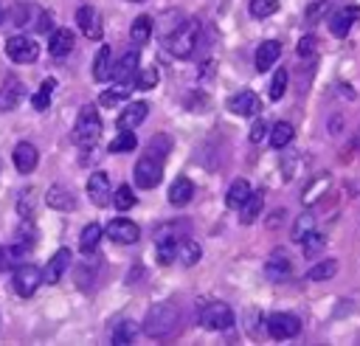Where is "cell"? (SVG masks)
I'll return each mask as SVG.
<instances>
[{"mask_svg":"<svg viewBox=\"0 0 360 346\" xmlns=\"http://www.w3.org/2000/svg\"><path fill=\"white\" fill-rule=\"evenodd\" d=\"M248 194H250V186H248V180H233V183L228 186V194H225V205H228V208H239V205L248 200Z\"/></svg>","mask_w":360,"mask_h":346,"instance_id":"cell-31","label":"cell"},{"mask_svg":"<svg viewBox=\"0 0 360 346\" xmlns=\"http://www.w3.org/2000/svg\"><path fill=\"white\" fill-rule=\"evenodd\" d=\"M335 273H338V262H335V259H326V262H318L315 267H309L307 278H309V281H326V278H332Z\"/></svg>","mask_w":360,"mask_h":346,"instance_id":"cell-38","label":"cell"},{"mask_svg":"<svg viewBox=\"0 0 360 346\" xmlns=\"http://www.w3.org/2000/svg\"><path fill=\"white\" fill-rule=\"evenodd\" d=\"M329 6H332V0H321V3L307 6V20H309V23H315V20H318V17H321V14H323Z\"/></svg>","mask_w":360,"mask_h":346,"instance_id":"cell-48","label":"cell"},{"mask_svg":"<svg viewBox=\"0 0 360 346\" xmlns=\"http://www.w3.org/2000/svg\"><path fill=\"white\" fill-rule=\"evenodd\" d=\"M228 110L233 115H259L262 101H259V96L253 90H239V93H233L228 98Z\"/></svg>","mask_w":360,"mask_h":346,"instance_id":"cell-12","label":"cell"},{"mask_svg":"<svg viewBox=\"0 0 360 346\" xmlns=\"http://www.w3.org/2000/svg\"><path fill=\"white\" fill-rule=\"evenodd\" d=\"M112 76V53L107 45H101L96 51V59H93V79L96 82H107Z\"/></svg>","mask_w":360,"mask_h":346,"instance_id":"cell-23","label":"cell"},{"mask_svg":"<svg viewBox=\"0 0 360 346\" xmlns=\"http://www.w3.org/2000/svg\"><path fill=\"white\" fill-rule=\"evenodd\" d=\"M318 51V39L315 37H301L298 39V56H315Z\"/></svg>","mask_w":360,"mask_h":346,"instance_id":"cell-47","label":"cell"},{"mask_svg":"<svg viewBox=\"0 0 360 346\" xmlns=\"http://www.w3.org/2000/svg\"><path fill=\"white\" fill-rule=\"evenodd\" d=\"M155 253H158V262H160V264H169V262H174V259H177V239H174V233H172V231H169V236L158 239Z\"/></svg>","mask_w":360,"mask_h":346,"instance_id":"cell-34","label":"cell"},{"mask_svg":"<svg viewBox=\"0 0 360 346\" xmlns=\"http://www.w3.org/2000/svg\"><path fill=\"white\" fill-rule=\"evenodd\" d=\"M76 23H79V28L87 39H101L104 25H101V14L96 11V6H79L76 8Z\"/></svg>","mask_w":360,"mask_h":346,"instance_id":"cell-10","label":"cell"},{"mask_svg":"<svg viewBox=\"0 0 360 346\" xmlns=\"http://www.w3.org/2000/svg\"><path fill=\"white\" fill-rule=\"evenodd\" d=\"M248 8H250V14L256 20H264V17H270V14L278 11V0H250Z\"/></svg>","mask_w":360,"mask_h":346,"instance_id":"cell-42","label":"cell"},{"mask_svg":"<svg viewBox=\"0 0 360 346\" xmlns=\"http://www.w3.org/2000/svg\"><path fill=\"white\" fill-rule=\"evenodd\" d=\"M329 188V174H321V177H315V186L309 188V191H304V203L309 205V203H315L318 200V194L321 191H326Z\"/></svg>","mask_w":360,"mask_h":346,"instance_id":"cell-45","label":"cell"},{"mask_svg":"<svg viewBox=\"0 0 360 346\" xmlns=\"http://www.w3.org/2000/svg\"><path fill=\"white\" fill-rule=\"evenodd\" d=\"M135 186L138 188H155L163 177V160L155 158V155H143L138 163H135Z\"/></svg>","mask_w":360,"mask_h":346,"instance_id":"cell-7","label":"cell"},{"mask_svg":"<svg viewBox=\"0 0 360 346\" xmlns=\"http://www.w3.org/2000/svg\"><path fill=\"white\" fill-rule=\"evenodd\" d=\"M87 197L93 205L104 208L112 200V188H110V174L107 172H93L87 180Z\"/></svg>","mask_w":360,"mask_h":346,"instance_id":"cell-11","label":"cell"},{"mask_svg":"<svg viewBox=\"0 0 360 346\" xmlns=\"http://www.w3.org/2000/svg\"><path fill=\"white\" fill-rule=\"evenodd\" d=\"M262 208H264V197L262 194H248V200L239 205V217H242V225H250V222H256L259 219V214H262Z\"/></svg>","mask_w":360,"mask_h":346,"instance_id":"cell-27","label":"cell"},{"mask_svg":"<svg viewBox=\"0 0 360 346\" xmlns=\"http://www.w3.org/2000/svg\"><path fill=\"white\" fill-rule=\"evenodd\" d=\"M292 135H295V129H292L290 121L273 124V129H270V143H273V149H284V146L292 141Z\"/></svg>","mask_w":360,"mask_h":346,"instance_id":"cell-30","label":"cell"},{"mask_svg":"<svg viewBox=\"0 0 360 346\" xmlns=\"http://www.w3.org/2000/svg\"><path fill=\"white\" fill-rule=\"evenodd\" d=\"M70 262H73V253H70L68 248H59V250L48 259V264H45V270H42V281H45V284H56V281L62 278V273L70 267Z\"/></svg>","mask_w":360,"mask_h":346,"instance_id":"cell-13","label":"cell"},{"mask_svg":"<svg viewBox=\"0 0 360 346\" xmlns=\"http://www.w3.org/2000/svg\"><path fill=\"white\" fill-rule=\"evenodd\" d=\"M110 203H112V205H115L118 211H129V208H132V205H135L138 200H135V191H132L129 186H118Z\"/></svg>","mask_w":360,"mask_h":346,"instance_id":"cell-40","label":"cell"},{"mask_svg":"<svg viewBox=\"0 0 360 346\" xmlns=\"http://www.w3.org/2000/svg\"><path fill=\"white\" fill-rule=\"evenodd\" d=\"M169 149H172L169 135H155V138L149 141V146H146V155H155V158L163 160V155H169Z\"/></svg>","mask_w":360,"mask_h":346,"instance_id":"cell-44","label":"cell"},{"mask_svg":"<svg viewBox=\"0 0 360 346\" xmlns=\"http://www.w3.org/2000/svg\"><path fill=\"white\" fill-rule=\"evenodd\" d=\"M138 332H141V329H138V323H132V321H124V323H121V326L112 332V338H110V340H112L115 346H118V343H135Z\"/></svg>","mask_w":360,"mask_h":346,"instance_id":"cell-41","label":"cell"},{"mask_svg":"<svg viewBox=\"0 0 360 346\" xmlns=\"http://www.w3.org/2000/svg\"><path fill=\"white\" fill-rule=\"evenodd\" d=\"M73 45H76L73 31H70V28H56V31H51V39H48V53L59 59V56H68V53L73 51Z\"/></svg>","mask_w":360,"mask_h":346,"instance_id":"cell-17","label":"cell"},{"mask_svg":"<svg viewBox=\"0 0 360 346\" xmlns=\"http://www.w3.org/2000/svg\"><path fill=\"white\" fill-rule=\"evenodd\" d=\"M264 135H267V124L259 118V121L250 127V141H253V143H259V141H264Z\"/></svg>","mask_w":360,"mask_h":346,"instance_id":"cell-50","label":"cell"},{"mask_svg":"<svg viewBox=\"0 0 360 346\" xmlns=\"http://www.w3.org/2000/svg\"><path fill=\"white\" fill-rule=\"evenodd\" d=\"M138 51H127L121 59H118V65L112 68V79L115 82H124V84H132V79H135V73H138Z\"/></svg>","mask_w":360,"mask_h":346,"instance_id":"cell-20","label":"cell"},{"mask_svg":"<svg viewBox=\"0 0 360 346\" xmlns=\"http://www.w3.org/2000/svg\"><path fill=\"white\" fill-rule=\"evenodd\" d=\"M132 87L135 90H152V87H158V68H152V65L141 68L135 73V79H132Z\"/></svg>","mask_w":360,"mask_h":346,"instance_id":"cell-37","label":"cell"},{"mask_svg":"<svg viewBox=\"0 0 360 346\" xmlns=\"http://www.w3.org/2000/svg\"><path fill=\"white\" fill-rule=\"evenodd\" d=\"M11 158H14V166H17L20 174L34 172L37 163H39V152H37V146L28 143V141H20V143L14 146V155H11Z\"/></svg>","mask_w":360,"mask_h":346,"instance_id":"cell-15","label":"cell"},{"mask_svg":"<svg viewBox=\"0 0 360 346\" xmlns=\"http://www.w3.org/2000/svg\"><path fill=\"white\" fill-rule=\"evenodd\" d=\"M17 211H20V217H22V219H31V217H34V208H31V188L20 191V203H17Z\"/></svg>","mask_w":360,"mask_h":346,"instance_id":"cell-46","label":"cell"},{"mask_svg":"<svg viewBox=\"0 0 360 346\" xmlns=\"http://www.w3.org/2000/svg\"><path fill=\"white\" fill-rule=\"evenodd\" d=\"M53 87H56V79H45V82L39 84V90H37V93H34V98H31V104H34V110H37V113H42V110H48V107H51Z\"/></svg>","mask_w":360,"mask_h":346,"instance_id":"cell-35","label":"cell"},{"mask_svg":"<svg viewBox=\"0 0 360 346\" xmlns=\"http://www.w3.org/2000/svg\"><path fill=\"white\" fill-rule=\"evenodd\" d=\"M197 42H200V23L197 20H183L172 34L163 37V48L177 59H188L194 53Z\"/></svg>","mask_w":360,"mask_h":346,"instance_id":"cell-1","label":"cell"},{"mask_svg":"<svg viewBox=\"0 0 360 346\" xmlns=\"http://www.w3.org/2000/svg\"><path fill=\"white\" fill-rule=\"evenodd\" d=\"M101 138V118L98 110L93 104H84L76 115V127H73V143L82 149H93Z\"/></svg>","mask_w":360,"mask_h":346,"instance_id":"cell-3","label":"cell"},{"mask_svg":"<svg viewBox=\"0 0 360 346\" xmlns=\"http://www.w3.org/2000/svg\"><path fill=\"white\" fill-rule=\"evenodd\" d=\"M104 233H107L112 242H118V245H135V242L141 239V228H138L132 219H127V217L110 219V225L104 228Z\"/></svg>","mask_w":360,"mask_h":346,"instance_id":"cell-9","label":"cell"},{"mask_svg":"<svg viewBox=\"0 0 360 346\" xmlns=\"http://www.w3.org/2000/svg\"><path fill=\"white\" fill-rule=\"evenodd\" d=\"M177 323H180V312H177L174 304H155V307L146 312V318H143V332H146L149 338L163 340V338L174 335Z\"/></svg>","mask_w":360,"mask_h":346,"instance_id":"cell-2","label":"cell"},{"mask_svg":"<svg viewBox=\"0 0 360 346\" xmlns=\"http://www.w3.org/2000/svg\"><path fill=\"white\" fill-rule=\"evenodd\" d=\"M233 321H236V315H233V309H231L225 301H208V304L200 309V323H202L205 329L225 332V329L233 326Z\"/></svg>","mask_w":360,"mask_h":346,"instance_id":"cell-4","label":"cell"},{"mask_svg":"<svg viewBox=\"0 0 360 346\" xmlns=\"http://www.w3.org/2000/svg\"><path fill=\"white\" fill-rule=\"evenodd\" d=\"M360 20V6H343L340 11L332 14L329 20V31L335 37H349V31L354 28V23Z\"/></svg>","mask_w":360,"mask_h":346,"instance_id":"cell-14","label":"cell"},{"mask_svg":"<svg viewBox=\"0 0 360 346\" xmlns=\"http://www.w3.org/2000/svg\"><path fill=\"white\" fill-rule=\"evenodd\" d=\"M135 143H138V141H135V135H132L129 129H121V132L110 141V146H107V149H110L112 155H118V152H129V149H135Z\"/></svg>","mask_w":360,"mask_h":346,"instance_id":"cell-39","label":"cell"},{"mask_svg":"<svg viewBox=\"0 0 360 346\" xmlns=\"http://www.w3.org/2000/svg\"><path fill=\"white\" fill-rule=\"evenodd\" d=\"M129 37H132L135 45H143V42L152 37V17H146V14L135 17V20H132V28H129Z\"/></svg>","mask_w":360,"mask_h":346,"instance_id":"cell-32","label":"cell"},{"mask_svg":"<svg viewBox=\"0 0 360 346\" xmlns=\"http://www.w3.org/2000/svg\"><path fill=\"white\" fill-rule=\"evenodd\" d=\"M200 256H202V250H200V245H197L194 239H183V242H177V259H180L183 267L197 264Z\"/></svg>","mask_w":360,"mask_h":346,"instance_id":"cell-29","label":"cell"},{"mask_svg":"<svg viewBox=\"0 0 360 346\" xmlns=\"http://www.w3.org/2000/svg\"><path fill=\"white\" fill-rule=\"evenodd\" d=\"M129 3H141V0H129Z\"/></svg>","mask_w":360,"mask_h":346,"instance_id":"cell-52","label":"cell"},{"mask_svg":"<svg viewBox=\"0 0 360 346\" xmlns=\"http://www.w3.org/2000/svg\"><path fill=\"white\" fill-rule=\"evenodd\" d=\"M323 248H326V236L318 233V231H309V233L301 239V253H304L307 259H315Z\"/></svg>","mask_w":360,"mask_h":346,"instance_id":"cell-33","label":"cell"},{"mask_svg":"<svg viewBox=\"0 0 360 346\" xmlns=\"http://www.w3.org/2000/svg\"><path fill=\"white\" fill-rule=\"evenodd\" d=\"M6 56L11 62H17V65H28V62H34L39 56V45L31 37L17 34V37H8L6 39Z\"/></svg>","mask_w":360,"mask_h":346,"instance_id":"cell-8","label":"cell"},{"mask_svg":"<svg viewBox=\"0 0 360 346\" xmlns=\"http://www.w3.org/2000/svg\"><path fill=\"white\" fill-rule=\"evenodd\" d=\"M11 284H14V293L20 298H31L39 284H42V267L37 264H28V262H20L14 267V276H11Z\"/></svg>","mask_w":360,"mask_h":346,"instance_id":"cell-5","label":"cell"},{"mask_svg":"<svg viewBox=\"0 0 360 346\" xmlns=\"http://www.w3.org/2000/svg\"><path fill=\"white\" fill-rule=\"evenodd\" d=\"M34 31H39V34H45V31H51V14L42 8L39 14H37V20H34Z\"/></svg>","mask_w":360,"mask_h":346,"instance_id":"cell-49","label":"cell"},{"mask_svg":"<svg viewBox=\"0 0 360 346\" xmlns=\"http://www.w3.org/2000/svg\"><path fill=\"white\" fill-rule=\"evenodd\" d=\"M146 113H149V104H146V101H132V104H127V110L115 118V127H118V129H135V127L146 118Z\"/></svg>","mask_w":360,"mask_h":346,"instance_id":"cell-19","label":"cell"},{"mask_svg":"<svg viewBox=\"0 0 360 346\" xmlns=\"http://www.w3.org/2000/svg\"><path fill=\"white\" fill-rule=\"evenodd\" d=\"M194 197V186L188 177H174V183L169 186V203L172 205H186Z\"/></svg>","mask_w":360,"mask_h":346,"instance_id":"cell-24","label":"cell"},{"mask_svg":"<svg viewBox=\"0 0 360 346\" xmlns=\"http://www.w3.org/2000/svg\"><path fill=\"white\" fill-rule=\"evenodd\" d=\"M101 225L98 222H87L84 228H82V239H79V248H82V253H93L98 245H101Z\"/></svg>","mask_w":360,"mask_h":346,"instance_id":"cell-28","label":"cell"},{"mask_svg":"<svg viewBox=\"0 0 360 346\" xmlns=\"http://www.w3.org/2000/svg\"><path fill=\"white\" fill-rule=\"evenodd\" d=\"M309 231H315V214L312 211H304L295 222H292V231H290V236H292V242H301Z\"/></svg>","mask_w":360,"mask_h":346,"instance_id":"cell-36","label":"cell"},{"mask_svg":"<svg viewBox=\"0 0 360 346\" xmlns=\"http://www.w3.org/2000/svg\"><path fill=\"white\" fill-rule=\"evenodd\" d=\"M22 93H25L22 82H20L17 76H6V82H3V87H0V110H3V113H6V110H14V107L22 101Z\"/></svg>","mask_w":360,"mask_h":346,"instance_id":"cell-16","label":"cell"},{"mask_svg":"<svg viewBox=\"0 0 360 346\" xmlns=\"http://www.w3.org/2000/svg\"><path fill=\"white\" fill-rule=\"evenodd\" d=\"M45 203H48L51 208H56V211H73V208H76V197H73V191L65 188V186H51L48 194H45Z\"/></svg>","mask_w":360,"mask_h":346,"instance_id":"cell-21","label":"cell"},{"mask_svg":"<svg viewBox=\"0 0 360 346\" xmlns=\"http://www.w3.org/2000/svg\"><path fill=\"white\" fill-rule=\"evenodd\" d=\"M42 8L39 6H34V3H17V6H11V23L14 25H20V28H25V25H34V20H37V14H39Z\"/></svg>","mask_w":360,"mask_h":346,"instance_id":"cell-25","label":"cell"},{"mask_svg":"<svg viewBox=\"0 0 360 346\" xmlns=\"http://www.w3.org/2000/svg\"><path fill=\"white\" fill-rule=\"evenodd\" d=\"M132 90H135L132 84L115 82L110 90H104V93H101V98H98V101H101V107H118V104H124V101L129 98V93H132Z\"/></svg>","mask_w":360,"mask_h":346,"instance_id":"cell-26","label":"cell"},{"mask_svg":"<svg viewBox=\"0 0 360 346\" xmlns=\"http://www.w3.org/2000/svg\"><path fill=\"white\" fill-rule=\"evenodd\" d=\"M284 90H287V70L278 68V70L273 73V79H270V90H267V96H270L273 101H278V98L284 96Z\"/></svg>","mask_w":360,"mask_h":346,"instance_id":"cell-43","label":"cell"},{"mask_svg":"<svg viewBox=\"0 0 360 346\" xmlns=\"http://www.w3.org/2000/svg\"><path fill=\"white\" fill-rule=\"evenodd\" d=\"M3 17H6V11H3V3H0V23H3Z\"/></svg>","mask_w":360,"mask_h":346,"instance_id":"cell-51","label":"cell"},{"mask_svg":"<svg viewBox=\"0 0 360 346\" xmlns=\"http://www.w3.org/2000/svg\"><path fill=\"white\" fill-rule=\"evenodd\" d=\"M278 56H281V42H276V39L259 42V48H256V70H259V73L270 70Z\"/></svg>","mask_w":360,"mask_h":346,"instance_id":"cell-18","label":"cell"},{"mask_svg":"<svg viewBox=\"0 0 360 346\" xmlns=\"http://www.w3.org/2000/svg\"><path fill=\"white\" fill-rule=\"evenodd\" d=\"M290 273H292V264H290V259L284 253H273L264 262V276L270 281H284V278H290Z\"/></svg>","mask_w":360,"mask_h":346,"instance_id":"cell-22","label":"cell"},{"mask_svg":"<svg viewBox=\"0 0 360 346\" xmlns=\"http://www.w3.org/2000/svg\"><path fill=\"white\" fill-rule=\"evenodd\" d=\"M301 332V318L295 312H273L267 318V335L273 340H290Z\"/></svg>","mask_w":360,"mask_h":346,"instance_id":"cell-6","label":"cell"}]
</instances>
